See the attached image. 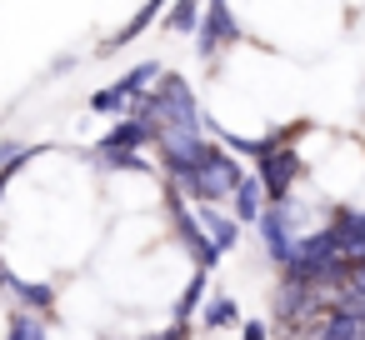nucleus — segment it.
Listing matches in <instances>:
<instances>
[{
  "label": "nucleus",
  "mask_w": 365,
  "mask_h": 340,
  "mask_svg": "<svg viewBox=\"0 0 365 340\" xmlns=\"http://www.w3.org/2000/svg\"><path fill=\"white\" fill-rule=\"evenodd\" d=\"M140 120H150L155 130H200L205 125V110H200V101L190 96V86L180 76H165L140 101Z\"/></svg>",
  "instance_id": "obj_1"
},
{
  "label": "nucleus",
  "mask_w": 365,
  "mask_h": 340,
  "mask_svg": "<svg viewBox=\"0 0 365 340\" xmlns=\"http://www.w3.org/2000/svg\"><path fill=\"white\" fill-rule=\"evenodd\" d=\"M265 200H270V195H265V185H260L255 175H245V185L235 190V220H255V225H260V215L270 210Z\"/></svg>",
  "instance_id": "obj_9"
},
{
  "label": "nucleus",
  "mask_w": 365,
  "mask_h": 340,
  "mask_svg": "<svg viewBox=\"0 0 365 340\" xmlns=\"http://www.w3.org/2000/svg\"><path fill=\"white\" fill-rule=\"evenodd\" d=\"M195 220L205 225V235L215 240V250H220V255H225V250L235 245V220H230V215H225L220 205H200V215H195Z\"/></svg>",
  "instance_id": "obj_10"
},
{
  "label": "nucleus",
  "mask_w": 365,
  "mask_h": 340,
  "mask_svg": "<svg viewBox=\"0 0 365 340\" xmlns=\"http://www.w3.org/2000/svg\"><path fill=\"white\" fill-rule=\"evenodd\" d=\"M11 340H46V325H41L31 310H21V315L11 320Z\"/></svg>",
  "instance_id": "obj_17"
},
{
  "label": "nucleus",
  "mask_w": 365,
  "mask_h": 340,
  "mask_svg": "<svg viewBox=\"0 0 365 340\" xmlns=\"http://www.w3.org/2000/svg\"><path fill=\"white\" fill-rule=\"evenodd\" d=\"M0 285H16V275L6 270V260H0Z\"/></svg>",
  "instance_id": "obj_21"
},
{
  "label": "nucleus",
  "mask_w": 365,
  "mask_h": 340,
  "mask_svg": "<svg viewBox=\"0 0 365 340\" xmlns=\"http://www.w3.org/2000/svg\"><path fill=\"white\" fill-rule=\"evenodd\" d=\"M295 175H300V155L285 145V150H275V155H265L260 165H255V180L265 185V195H270V205H285L290 200V185H295Z\"/></svg>",
  "instance_id": "obj_4"
},
{
  "label": "nucleus",
  "mask_w": 365,
  "mask_h": 340,
  "mask_svg": "<svg viewBox=\"0 0 365 340\" xmlns=\"http://www.w3.org/2000/svg\"><path fill=\"white\" fill-rule=\"evenodd\" d=\"M205 6H210V0H175V11L165 16V26L170 31H200V21H205Z\"/></svg>",
  "instance_id": "obj_11"
},
{
  "label": "nucleus",
  "mask_w": 365,
  "mask_h": 340,
  "mask_svg": "<svg viewBox=\"0 0 365 340\" xmlns=\"http://www.w3.org/2000/svg\"><path fill=\"white\" fill-rule=\"evenodd\" d=\"M315 305H320V290L305 285V280H290V275H285V285H280V295H275V315L300 325V320L315 315Z\"/></svg>",
  "instance_id": "obj_8"
},
{
  "label": "nucleus",
  "mask_w": 365,
  "mask_h": 340,
  "mask_svg": "<svg viewBox=\"0 0 365 340\" xmlns=\"http://www.w3.org/2000/svg\"><path fill=\"white\" fill-rule=\"evenodd\" d=\"M21 155H31L26 145H16V140H0V170H6V165H16Z\"/></svg>",
  "instance_id": "obj_18"
},
{
  "label": "nucleus",
  "mask_w": 365,
  "mask_h": 340,
  "mask_svg": "<svg viewBox=\"0 0 365 340\" xmlns=\"http://www.w3.org/2000/svg\"><path fill=\"white\" fill-rule=\"evenodd\" d=\"M225 41H240V26H235V16H230L225 0H210V6H205V21H200V56L210 61Z\"/></svg>",
  "instance_id": "obj_7"
},
{
  "label": "nucleus",
  "mask_w": 365,
  "mask_h": 340,
  "mask_svg": "<svg viewBox=\"0 0 365 340\" xmlns=\"http://www.w3.org/2000/svg\"><path fill=\"white\" fill-rule=\"evenodd\" d=\"M150 140H160V130L150 125V120H115L110 125V135H101V155H135L140 145H150Z\"/></svg>",
  "instance_id": "obj_6"
},
{
  "label": "nucleus",
  "mask_w": 365,
  "mask_h": 340,
  "mask_svg": "<svg viewBox=\"0 0 365 340\" xmlns=\"http://www.w3.org/2000/svg\"><path fill=\"white\" fill-rule=\"evenodd\" d=\"M155 16H165V0H145V6H140V16H135V21H130V26L115 36V46H130V41H135V36H140V31L155 21Z\"/></svg>",
  "instance_id": "obj_12"
},
{
  "label": "nucleus",
  "mask_w": 365,
  "mask_h": 340,
  "mask_svg": "<svg viewBox=\"0 0 365 340\" xmlns=\"http://www.w3.org/2000/svg\"><path fill=\"white\" fill-rule=\"evenodd\" d=\"M11 290H16V300H21L26 310H51V300H56L51 285H31V280H16Z\"/></svg>",
  "instance_id": "obj_13"
},
{
  "label": "nucleus",
  "mask_w": 365,
  "mask_h": 340,
  "mask_svg": "<svg viewBox=\"0 0 365 340\" xmlns=\"http://www.w3.org/2000/svg\"><path fill=\"white\" fill-rule=\"evenodd\" d=\"M91 110H101V115H120V110H125V96H120V86H106V91H96V96H91Z\"/></svg>",
  "instance_id": "obj_16"
},
{
  "label": "nucleus",
  "mask_w": 365,
  "mask_h": 340,
  "mask_svg": "<svg viewBox=\"0 0 365 340\" xmlns=\"http://www.w3.org/2000/svg\"><path fill=\"white\" fill-rule=\"evenodd\" d=\"M260 235H265V250H270V260H275V265H290V255H295V245H300L290 200H285V205H270V210L260 215Z\"/></svg>",
  "instance_id": "obj_3"
},
{
  "label": "nucleus",
  "mask_w": 365,
  "mask_h": 340,
  "mask_svg": "<svg viewBox=\"0 0 365 340\" xmlns=\"http://www.w3.org/2000/svg\"><path fill=\"white\" fill-rule=\"evenodd\" d=\"M200 300H205V270H195V280L185 285V295H180V305H175V320L185 325V320H190V310H195Z\"/></svg>",
  "instance_id": "obj_14"
},
{
  "label": "nucleus",
  "mask_w": 365,
  "mask_h": 340,
  "mask_svg": "<svg viewBox=\"0 0 365 340\" xmlns=\"http://www.w3.org/2000/svg\"><path fill=\"white\" fill-rule=\"evenodd\" d=\"M170 185L180 190V195H190L195 205H220L225 195H235L240 185H245V170L215 145L210 150V160L205 165H195V170H180V175H170Z\"/></svg>",
  "instance_id": "obj_2"
},
{
  "label": "nucleus",
  "mask_w": 365,
  "mask_h": 340,
  "mask_svg": "<svg viewBox=\"0 0 365 340\" xmlns=\"http://www.w3.org/2000/svg\"><path fill=\"white\" fill-rule=\"evenodd\" d=\"M235 320H240V310H235V300H230V295L210 300V310H205V325H210V330H225V325H235Z\"/></svg>",
  "instance_id": "obj_15"
},
{
  "label": "nucleus",
  "mask_w": 365,
  "mask_h": 340,
  "mask_svg": "<svg viewBox=\"0 0 365 340\" xmlns=\"http://www.w3.org/2000/svg\"><path fill=\"white\" fill-rule=\"evenodd\" d=\"M170 210H175V230H180V240H185V250L195 255V270H205V275H210V265L220 260V250H215V240L205 235V225H200V220H190V210L180 205V190H170Z\"/></svg>",
  "instance_id": "obj_5"
},
{
  "label": "nucleus",
  "mask_w": 365,
  "mask_h": 340,
  "mask_svg": "<svg viewBox=\"0 0 365 340\" xmlns=\"http://www.w3.org/2000/svg\"><path fill=\"white\" fill-rule=\"evenodd\" d=\"M245 340H265V325L260 320H245Z\"/></svg>",
  "instance_id": "obj_20"
},
{
  "label": "nucleus",
  "mask_w": 365,
  "mask_h": 340,
  "mask_svg": "<svg viewBox=\"0 0 365 340\" xmlns=\"http://www.w3.org/2000/svg\"><path fill=\"white\" fill-rule=\"evenodd\" d=\"M145 340H185V325H180V320H175V325H170V330H160V335H145Z\"/></svg>",
  "instance_id": "obj_19"
}]
</instances>
